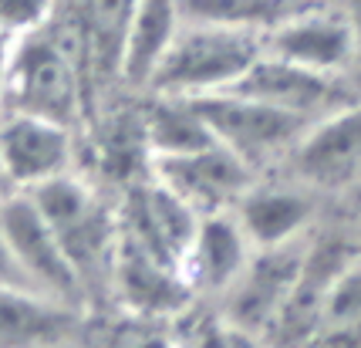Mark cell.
<instances>
[{
	"instance_id": "29",
	"label": "cell",
	"mask_w": 361,
	"mask_h": 348,
	"mask_svg": "<svg viewBox=\"0 0 361 348\" xmlns=\"http://www.w3.org/2000/svg\"><path fill=\"white\" fill-rule=\"evenodd\" d=\"M68 348H78V345H68Z\"/></svg>"
},
{
	"instance_id": "7",
	"label": "cell",
	"mask_w": 361,
	"mask_h": 348,
	"mask_svg": "<svg viewBox=\"0 0 361 348\" xmlns=\"http://www.w3.org/2000/svg\"><path fill=\"white\" fill-rule=\"evenodd\" d=\"M0 159L17 193L75 173L78 132L44 115L0 109Z\"/></svg>"
},
{
	"instance_id": "8",
	"label": "cell",
	"mask_w": 361,
	"mask_h": 348,
	"mask_svg": "<svg viewBox=\"0 0 361 348\" xmlns=\"http://www.w3.org/2000/svg\"><path fill=\"white\" fill-rule=\"evenodd\" d=\"M149 173L166 190H173L183 203L192 206L200 217L233 213L243 193L257 183V173L250 166L220 143L203 145L196 152H183V156L152 159Z\"/></svg>"
},
{
	"instance_id": "16",
	"label": "cell",
	"mask_w": 361,
	"mask_h": 348,
	"mask_svg": "<svg viewBox=\"0 0 361 348\" xmlns=\"http://www.w3.org/2000/svg\"><path fill=\"white\" fill-rule=\"evenodd\" d=\"M233 217L257 251L283 247V244L311 237L314 200L290 186H257L253 183L243 193V200L233 206Z\"/></svg>"
},
{
	"instance_id": "5",
	"label": "cell",
	"mask_w": 361,
	"mask_h": 348,
	"mask_svg": "<svg viewBox=\"0 0 361 348\" xmlns=\"http://www.w3.org/2000/svg\"><path fill=\"white\" fill-rule=\"evenodd\" d=\"M0 227H4V240H7L11 257H14L20 277L27 281V287L41 291L47 298L64 301L78 311L88 308L85 287H81L68 253L27 193H14L0 203Z\"/></svg>"
},
{
	"instance_id": "17",
	"label": "cell",
	"mask_w": 361,
	"mask_h": 348,
	"mask_svg": "<svg viewBox=\"0 0 361 348\" xmlns=\"http://www.w3.org/2000/svg\"><path fill=\"white\" fill-rule=\"evenodd\" d=\"M179 31H183L179 0H135L132 17H128L126 44H122L118 81L128 88L149 92V81L159 71L162 58L169 54Z\"/></svg>"
},
{
	"instance_id": "11",
	"label": "cell",
	"mask_w": 361,
	"mask_h": 348,
	"mask_svg": "<svg viewBox=\"0 0 361 348\" xmlns=\"http://www.w3.org/2000/svg\"><path fill=\"white\" fill-rule=\"evenodd\" d=\"M267 51L283 61L311 68L321 75L345 78L358 64V44H355V24L348 11L334 7H298L267 31Z\"/></svg>"
},
{
	"instance_id": "23",
	"label": "cell",
	"mask_w": 361,
	"mask_h": 348,
	"mask_svg": "<svg viewBox=\"0 0 361 348\" xmlns=\"http://www.w3.org/2000/svg\"><path fill=\"white\" fill-rule=\"evenodd\" d=\"M105 348H176V342H173L169 321L126 315V321L111 332Z\"/></svg>"
},
{
	"instance_id": "24",
	"label": "cell",
	"mask_w": 361,
	"mask_h": 348,
	"mask_svg": "<svg viewBox=\"0 0 361 348\" xmlns=\"http://www.w3.org/2000/svg\"><path fill=\"white\" fill-rule=\"evenodd\" d=\"M14 51H17V37L7 31H0V102L7 92V81H11V68H14Z\"/></svg>"
},
{
	"instance_id": "9",
	"label": "cell",
	"mask_w": 361,
	"mask_h": 348,
	"mask_svg": "<svg viewBox=\"0 0 361 348\" xmlns=\"http://www.w3.org/2000/svg\"><path fill=\"white\" fill-rule=\"evenodd\" d=\"M230 92L247 95L253 102H264V105L283 112V115H294L300 122H317L331 112L358 102L355 92L345 85V78L300 68V64L283 61L270 51H264L257 58V64L236 81Z\"/></svg>"
},
{
	"instance_id": "3",
	"label": "cell",
	"mask_w": 361,
	"mask_h": 348,
	"mask_svg": "<svg viewBox=\"0 0 361 348\" xmlns=\"http://www.w3.org/2000/svg\"><path fill=\"white\" fill-rule=\"evenodd\" d=\"M81 105H85L81 61L75 48L51 28V20L44 28L17 37L14 68L0 109L31 112L78 128Z\"/></svg>"
},
{
	"instance_id": "26",
	"label": "cell",
	"mask_w": 361,
	"mask_h": 348,
	"mask_svg": "<svg viewBox=\"0 0 361 348\" xmlns=\"http://www.w3.org/2000/svg\"><path fill=\"white\" fill-rule=\"evenodd\" d=\"M348 17H351V24H355V44H358V64H361V0L351 4Z\"/></svg>"
},
{
	"instance_id": "27",
	"label": "cell",
	"mask_w": 361,
	"mask_h": 348,
	"mask_svg": "<svg viewBox=\"0 0 361 348\" xmlns=\"http://www.w3.org/2000/svg\"><path fill=\"white\" fill-rule=\"evenodd\" d=\"M14 183H11V176H7V169H4V159H0V203L7 200V196H14Z\"/></svg>"
},
{
	"instance_id": "12",
	"label": "cell",
	"mask_w": 361,
	"mask_h": 348,
	"mask_svg": "<svg viewBox=\"0 0 361 348\" xmlns=\"http://www.w3.org/2000/svg\"><path fill=\"white\" fill-rule=\"evenodd\" d=\"M294 166L307 186L341 190L361 176V102L331 112L307 126L294 145Z\"/></svg>"
},
{
	"instance_id": "28",
	"label": "cell",
	"mask_w": 361,
	"mask_h": 348,
	"mask_svg": "<svg viewBox=\"0 0 361 348\" xmlns=\"http://www.w3.org/2000/svg\"><path fill=\"white\" fill-rule=\"evenodd\" d=\"M358 257H361V234H358Z\"/></svg>"
},
{
	"instance_id": "19",
	"label": "cell",
	"mask_w": 361,
	"mask_h": 348,
	"mask_svg": "<svg viewBox=\"0 0 361 348\" xmlns=\"http://www.w3.org/2000/svg\"><path fill=\"white\" fill-rule=\"evenodd\" d=\"M298 7H304L300 0H179L186 24L233 28V31L264 34V37Z\"/></svg>"
},
{
	"instance_id": "14",
	"label": "cell",
	"mask_w": 361,
	"mask_h": 348,
	"mask_svg": "<svg viewBox=\"0 0 361 348\" xmlns=\"http://www.w3.org/2000/svg\"><path fill=\"white\" fill-rule=\"evenodd\" d=\"M78 308L34 287L0 281V348H68L81 325Z\"/></svg>"
},
{
	"instance_id": "10",
	"label": "cell",
	"mask_w": 361,
	"mask_h": 348,
	"mask_svg": "<svg viewBox=\"0 0 361 348\" xmlns=\"http://www.w3.org/2000/svg\"><path fill=\"white\" fill-rule=\"evenodd\" d=\"M109 298H115V304L126 315L173 321L196 301V294L176 264L145 251L142 244L126 237L118 227V251H115V264H111Z\"/></svg>"
},
{
	"instance_id": "20",
	"label": "cell",
	"mask_w": 361,
	"mask_h": 348,
	"mask_svg": "<svg viewBox=\"0 0 361 348\" xmlns=\"http://www.w3.org/2000/svg\"><path fill=\"white\" fill-rule=\"evenodd\" d=\"M135 0H88L81 17V44L98 75L118 81L122 44H126L128 17Z\"/></svg>"
},
{
	"instance_id": "21",
	"label": "cell",
	"mask_w": 361,
	"mask_h": 348,
	"mask_svg": "<svg viewBox=\"0 0 361 348\" xmlns=\"http://www.w3.org/2000/svg\"><path fill=\"white\" fill-rule=\"evenodd\" d=\"M314 342L321 348H361V257L355 253L331 284Z\"/></svg>"
},
{
	"instance_id": "22",
	"label": "cell",
	"mask_w": 361,
	"mask_h": 348,
	"mask_svg": "<svg viewBox=\"0 0 361 348\" xmlns=\"http://www.w3.org/2000/svg\"><path fill=\"white\" fill-rule=\"evenodd\" d=\"M176 348H267L264 338L233 328L223 315H196L192 304L169 321Z\"/></svg>"
},
{
	"instance_id": "13",
	"label": "cell",
	"mask_w": 361,
	"mask_h": 348,
	"mask_svg": "<svg viewBox=\"0 0 361 348\" xmlns=\"http://www.w3.org/2000/svg\"><path fill=\"white\" fill-rule=\"evenodd\" d=\"M253 251L257 247L243 234L233 213L203 217L183 257V277L196 298H223L247 270Z\"/></svg>"
},
{
	"instance_id": "1",
	"label": "cell",
	"mask_w": 361,
	"mask_h": 348,
	"mask_svg": "<svg viewBox=\"0 0 361 348\" xmlns=\"http://www.w3.org/2000/svg\"><path fill=\"white\" fill-rule=\"evenodd\" d=\"M27 196L51 223L85 287L88 304L94 298H109L111 264L118 251V203H109L105 193L88 183L78 169L37 190H27Z\"/></svg>"
},
{
	"instance_id": "25",
	"label": "cell",
	"mask_w": 361,
	"mask_h": 348,
	"mask_svg": "<svg viewBox=\"0 0 361 348\" xmlns=\"http://www.w3.org/2000/svg\"><path fill=\"white\" fill-rule=\"evenodd\" d=\"M0 281H4V284H24V287H27V281L20 277V270H17V264H14V257H11L7 240H4V227H0Z\"/></svg>"
},
{
	"instance_id": "18",
	"label": "cell",
	"mask_w": 361,
	"mask_h": 348,
	"mask_svg": "<svg viewBox=\"0 0 361 348\" xmlns=\"http://www.w3.org/2000/svg\"><path fill=\"white\" fill-rule=\"evenodd\" d=\"M142 136H145V149H149V162L166 156H183V152H196L203 145H213V132L203 122L200 109L189 98H169V95H152L149 109L139 115Z\"/></svg>"
},
{
	"instance_id": "15",
	"label": "cell",
	"mask_w": 361,
	"mask_h": 348,
	"mask_svg": "<svg viewBox=\"0 0 361 348\" xmlns=\"http://www.w3.org/2000/svg\"><path fill=\"white\" fill-rule=\"evenodd\" d=\"M355 253H348L338 240L331 244H311L307 247V257H304V268H300V277L290 298L283 304L277 325L270 328L267 338H274L277 345L283 348H298L304 342H311L317 335V321H321V308H324V298H328L331 284L341 270L351 264Z\"/></svg>"
},
{
	"instance_id": "6",
	"label": "cell",
	"mask_w": 361,
	"mask_h": 348,
	"mask_svg": "<svg viewBox=\"0 0 361 348\" xmlns=\"http://www.w3.org/2000/svg\"><path fill=\"white\" fill-rule=\"evenodd\" d=\"M307 247H311V237L283 244V247L253 251L247 270L223 294V318L240 332H250L267 342L270 328L277 325L283 304L298 284Z\"/></svg>"
},
{
	"instance_id": "2",
	"label": "cell",
	"mask_w": 361,
	"mask_h": 348,
	"mask_svg": "<svg viewBox=\"0 0 361 348\" xmlns=\"http://www.w3.org/2000/svg\"><path fill=\"white\" fill-rule=\"evenodd\" d=\"M264 51V34L183 20V31L176 34L169 54L149 81V95L206 98L230 92Z\"/></svg>"
},
{
	"instance_id": "4",
	"label": "cell",
	"mask_w": 361,
	"mask_h": 348,
	"mask_svg": "<svg viewBox=\"0 0 361 348\" xmlns=\"http://www.w3.org/2000/svg\"><path fill=\"white\" fill-rule=\"evenodd\" d=\"M189 102L200 109L213 139L226 145L233 156L243 159L253 173L274 159L290 156L294 145L300 143V136L311 126V122H300L294 115H283L264 102H253V98L236 95V92L189 98Z\"/></svg>"
}]
</instances>
